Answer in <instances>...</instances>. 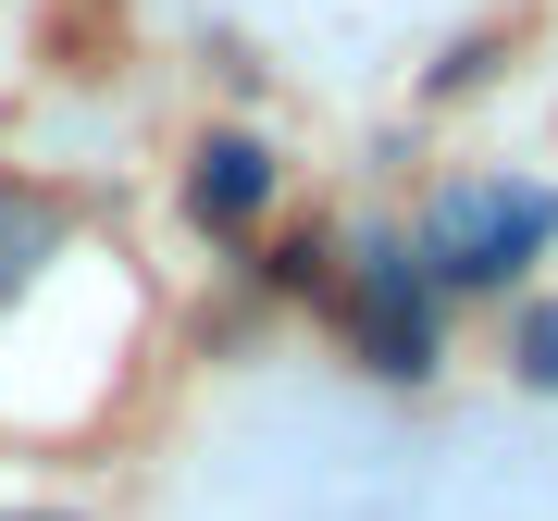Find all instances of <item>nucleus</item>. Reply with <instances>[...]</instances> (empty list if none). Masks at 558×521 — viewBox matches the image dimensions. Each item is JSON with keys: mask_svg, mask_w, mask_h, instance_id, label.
I'll return each instance as SVG.
<instances>
[{"mask_svg": "<svg viewBox=\"0 0 558 521\" xmlns=\"http://www.w3.org/2000/svg\"><path fill=\"white\" fill-rule=\"evenodd\" d=\"M360 323H373V361L385 373H422L435 361V260L398 249V237H373L360 249Z\"/></svg>", "mask_w": 558, "mask_h": 521, "instance_id": "f03ea898", "label": "nucleus"}, {"mask_svg": "<svg viewBox=\"0 0 558 521\" xmlns=\"http://www.w3.org/2000/svg\"><path fill=\"white\" fill-rule=\"evenodd\" d=\"M38 249H50V211H38V199H13V186H0V299H13L25 274H38Z\"/></svg>", "mask_w": 558, "mask_h": 521, "instance_id": "20e7f679", "label": "nucleus"}, {"mask_svg": "<svg viewBox=\"0 0 558 521\" xmlns=\"http://www.w3.org/2000/svg\"><path fill=\"white\" fill-rule=\"evenodd\" d=\"M546 237H558V199H546V186H459V199L435 211V286H497Z\"/></svg>", "mask_w": 558, "mask_h": 521, "instance_id": "f257e3e1", "label": "nucleus"}, {"mask_svg": "<svg viewBox=\"0 0 558 521\" xmlns=\"http://www.w3.org/2000/svg\"><path fill=\"white\" fill-rule=\"evenodd\" d=\"M260 199H274V161H260L248 137H211V149H199V186H186V211H199L211 237H236Z\"/></svg>", "mask_w": 558, "mask_h": 521, "instance_id": "7ed1b4c3", "label": "nucleus"}, {"mask_svg": "<svg viewBox=\"0 0 558 521\" xmlns=\"http://www.w3.org/2000/svg\"><path fill=\"white\" fill-rule=\"evenodd\" d=\"M521 373H534V385H558V311H534V323H521Z\"/></svg>", "mask_w": 558, "mask_h": 521, "instance_id": "39448f33", "label": "nucleus"}]
</instances>
